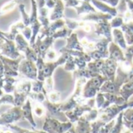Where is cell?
<instances>
[{"instance_id": "1", "label": "cell", "mask_w": 133, "mask_h": 133, "mask_svg": "<svg viewBox=\"0 0 133 133\" xmlns=\"http://www.w3.org/2000/svg\"><path fill=\"white\" fill-rule=\"evenodd\" d=\"M107 81V78L103 76L102 75L89 79L84 85L82 91V97L85 99L95 98L98 92H100L102 85Z\"/></svg>"}, {"instance_id": "2", "label": "cell", "mask_w": 133, "mask_h": 133, "mask_svg": "<svg viewBox=\"0 0 133 133\" xmlns=\"http://www.w3.org/2000/svg\"><path fill=\"white\" fill-rule=\"evenodd\" d=\"M73 126L74 124L70 121L63 123L54 118L46 117L43 130L48 133H66L69 131Z\"/></svg>"}, {"instance_id": "3", "label": "cell", "mask_w": 133, "mask_h": 133, "mask_svg": "<svg viewBox=\"0 0 133 133\" xmlns=\"http://www.w3.org/2000/svg\"><path fill=\"white\" fill-rule=\"evenodd\" d=\"M18 72L20 76L30 81L38 80V68L36 63L27 59H23L20 63Z\"/></svg>"}, {"instance_id": "4", "label": "cell", "mask_w": 133, "mask_h": 133, "mask_svg": "<svg viewBox=\"0 0 133 133\" xmlns=\"http://www.w3.org/2000/svg\"><path fill=\"white\" fill-rule=\"evenodd\" d=\"M30 25L32 30V37L30 40V45H33L36 41V36L40 31L42 24L39 22L38 17V6L35 0H31V15L30 17Z\"/></svg>"}, {"instance_id": "5", "label": "cell", "mask_w": 133, "mask_h": 133, "mask_svg": "<svg viewBox=\"0 0 133 133\" xmlns=\"http://www.w3.org/2000/svg\"><path fill=\"white\" fill-rule=\"evenodd\" d=\"M3 40H4V43L2 45L1 50H0V54L2 56L14 59H18L19 57L24 56L17 50L15 41L8 40V39H3Z\"/></svg>"}, {"instance_id": "6", "label": "cell", "mask_w": 133, "mask_h": 133, "mask_svg": "<svg viewBox=\"0 0 133 133\" xmlns=\"http://www.w3.org/2000/svg\"><path fill=\"white\" fill-rule=\"evenodd\" d=\"M118 63L110 58L105 59L101 70V75L107 78L108 81H114L116 77Z\"/></svg>"}, {"instance_id": "7", "label": "cell", "mask_w": 133, "mask_h": 133, "mask_svg": "<svg viewBox=\"0 0 133 133\" xmlns=\"http://www.w3.org/2000/svg\"><path fill=\"white\" fill-rule=\"evenodd\" d=\"M21 117H23L22 109L20 107H15L0 117V124L10 123L19 120Z\"/></svg>"}, {"instance_id": "8", "label": "cell", "mask_w": 133, "mask_h": 133, "mask_svg": "<svg viewBox=\"0 0 133 133\" xmlns=\"http://www.w3.org/2000/svg\"><path fill=\"white\" fill-rule=\"evenodd\" d=\"M109 58L117 61L118 63L125 60V56H124V52H123V49L118 46L117 44H115L114 42H111L109 46Z\"/></svg>"}, {"instance_id": "9", "label": "cell", "mask_w": 133, "mask_h": 133, "mask_svg": "<svg viewBox=\"0 0 133 133\" xmlns=\"http://www.w3.org/2000/svg\"><path fill=\"white\" fill-rule=\"evenodd\" d=\"M3 91L6 94H11L14 93L16 90V85L17 84L18 81L16 78L13 77H3Z\"/></svg>"}, {"instance_id": "10", "label": "cell", "mask_w": 133, "mask_h": 133, "mask_svg": "<svg viewBox=\"0 0 133 133\" xmlns=\"http://www.w3.org/2000/svg\"><path fill=\"white\" fill-rule=\"evenodd\" d=\"M24 58H25L24 56H22L19 57L18 59H10V58H8L6 56L0 55V59L3 61V63H5V64H6V65H8L10 68H11L14 71H17V72H18L20 63L22 61V59H24Z\"/></svg>"}, {"instance_id": "11", "label": "cell", "mask_w": 133, "mask_h": 133, "mask_svg": "<svg viewBox=\"0 0 133 133\" xmlns=\"http://www.w3.org/2000/svg\"><path fill=\"white\" fill-rule=\"evenodd\" d=\"M22 113H23V117L29 121V122L32 124V126L36 127V124L33 119L32 117V107H31V103L30 99H28L26 103L23 105L22 107Z\"/></svg>"}, {"instance_id": "12", "label": "cell", "mask_w": 133, "mask_h": 133, "mask_svg": "<svg viewBox=\"0 0 133 133\" xmlns=\"http://www.w3.org/2000/svg\"><path fill=\"white\" fill-rule=\"evenodd\" d=\"M119 95L128 103L130 97L133 95V82H128L122 85Z\"/></svg>"}, {"instance_id": "13", "label": "cell", "mask_w": 133, "mask_h": 133, "mask_svg": "<svg viewBox=\"0 0 133 133\" xmlns=\"http://www.w3.org/2000/svg\"><path fill=\"white\" fill-rule=\"evenodd\" d=\"M32 88V81L30 80H21L18 81L17 84L16 85V90L19 92H24L29 95L31 92Z\"/></svg>"}, {"instance_id": "14", "label": "cell", "mask_w": 133, "mask_h": 133, "mask_svg": "<svg viewBox=\"0 0 133 133\" xmlns=\"http://www.w3.org/2000/svg\"><path fill=\"white\" fill-rule=\"evenodd\" d=\"M15 43H16L17 50H18L20 52H22L23 53H24V52L29 46H31V45H30V43L28 42V40L24 37V35H23L22 34H20V33L16 36Z\"/></svg>"}, {"instance_id": "15", "label": "cell", "mask_w": 133, "mask_h": 133, "mask_svg": "<svg viewBox=\"0 0 133 133\" xmlns=\"http://www.w3.org/2000/svg\"><path fill=\"white\" fill-rule=\"evenodd\" d=\"M114 43L117 44L118 46H120L123 50H125L127 49V42L124 38L122 32L118 29H115L114 31Z\"/></svg>"}, {"instance_id": "16", "label": "cell", "mask_w": 133, "mask_h": 133, "mask_svg": "<svg viewBox=\"0 0 133 133\" xmlns=\"http://www.w3.org/2000/svg\"><path fill=\"white\" fill-rule=\"evenodd\" d=\"M14 106L21 107L26 103L28 97V94L15 91L14 92Z\"/></svg>"}, {"instance_id": "17", "label": "cell", "mask_w": 133, "mask_h": 133, "mask_svg": "<svg viewBox=\"0 0 133 133\" xmlns=\"http://www.w3.org/2000/svg\"><path fill=\"white\" fill-rule=\"evenodd\" d=\"M17 4H18L17 0H11V1L6 3L4 5L2 6L1 8H0V15H4L11 12L12 10L15 9Z\"/></svg>"}, {"instance_id": "18", "label": "cell", "mask_w": 133, "mask_h": 133, "mask_svg": "<svg viewBox=\"0 0 133 133\" xmlns=\"http://www.w3.org/2000/svg\"><path fill=\"white\" fill-rule=\"evenodd\" d=\"M31 92L39 93V92H44L46 93V91L45 89V82H42L39 80L36 81H32V88H31Z\"/></svg>"}, {"instance_id": "19", "label": "cell", "mask_w": 133, "mask_h": 133, "mask_svg": "<svg viewBox=\"0 0 133 133\" xmlns=\"http://www.w3.org/2000/svg\"><path fill=\"white\" fill-rule=\"evenodd\" d=\"M99 110L96 108V107H94L93 109H92L89 112L86 113L83 117L89 121V122H93L95 121H96L97 119H99Z\"/></svg>"}, {"instance_id": "20", "label": "cell", "mask_w": 133, "mask_h": 133, "mask_svg": "<svg viewBox=\"0 0 133 133\" xmlns=\"http://www.w3.org/2000/svg\"><path fill=\"white\" fill-rule=\"evenodd\" d=\"M23 54H24L25 59H29V60H31V61L35 62V63H36L37 60H38V54L36 53V52L34 50V49H33L31 46H29V47L24 52Z\"/></svg>"}, {"instance_id": "21", "label": "cell", "mask_w": 133, "mask_h": 133, "mask_svg": "<svg viewBox=\"0 0 133 133\" xmlns=\"http://www.w3.org/2000/svg\"><path fill=\"white\" fill-rule=\"evenodd\" d=\"M123 127H124V124H123V112H121L117 117L115 125H114V127L112 129L110 133H121Z\"/></svg>"}, {"instance_id": "22", "label": "cell", "mask_w": 133, "mask_h": 133, "mask_svg": "<svg viewBox=\"0 0 133 133\" xmlns=\"http://www.w3.org/2000/svg\"><path fill=\"white\" fill-rule=\"evenodd\" d=\"M63 69L66 71H71L74 72L77 70V66L75 63V57L72 56H70L68 59L66 60V63L64 64Z\"/></svg>"}, {"instance_id": "23", "label": "cell", "mask_w": 133, "mask_h": 133, "mask_svg": "<svg viewBox=\"0 0 133 133\" xmlns=\"http://www.w3.org/2000/svg\"><path fill=\"white\" fill-rule=\"evenodd\" d=\"M33 112L37 117H42L45 114V107L42 103H35V104L33 107Z\"/></svg>"}, {"instance_id": "24", "label": "cell", "mask_w": 133, "mask_h": 133, "mask_svg": "<svg viewBox=\"0 0 133 133\" xmlns=\"http://www.w3.org/2000/svg\"><path fill=\"white\" fill-rule=\"evenodd\" d=\"M47 99L52 103H59L61 99V94L59 92L52 91L47 93Z\"/></svg>"}, {"instance_id": "25", "label": "cell", "mask_w": 133, "mask_h": 133, "mask_svg": "<svg viewBox=\"0 0 133 133\" xmlns=\"http://www.w3.org/2000/svg\"><path fill=\"white\" fill-rule=\"evenodd\" d=\"M26 26L24 25V24L22 22V21H18V22H16L14 24H13L11 26H10V31L15 35H17L19 34V31H22Z\"/></svg>"}, {"instance_id": "26", "label": "cell", "mask_w": 133, "mask_h": 133, "mask_svg": "<svg viewBox=\"0 0 133 133\" xmlns=\"http://www.w3.org/2000/svg\"><path fill=\"white\" fill-rule=\"evenodd\" d=\"M19 10L21 14V17H22V22L24 24V25L26 27H28L30 24V17L28 15V14L25 12V9H24V4H20L19 5Z\"/></svg>"}, {"instance_id": "27", "label": "cell", "mask_w": 133, "mask_h": 133, "mask_svg": "<svg viewBox=\"0 0 133 133\" xmlns=\"http://www.w3.org/2000/svg\"><path fill=\"white\" fill-rule=\"evenodd\" d=\"M116 121L115 120H112L111 121L105 124L99 130V133H110L112 129L114 128V125H115Z\"/></svg>"}, {"instance_id": "28", "label": "cell", "mask_w": 133, "mask_h": 133, "mask_svg": "<svg viewBox=\"0 0 133 133\" xmlns=\"http://www.w3.org/2000/svg\"><path fill=\"white\" fill-rule=\"evenodd\" d=\"M57 56L58 53L57 52H56L54 49H49L45 56V62H52V61H56L57 59Z\"/></svg>"}, {"instance_id": "29", "label": "cell", "mask_w": 133, "mask_h": 133, "mask_svg": "<svg viewBox=\"0 0 133 133\" xmlns=\"http://www.w3.org/2000/svg\"><path fill=\"white\" fill-rule=\"evenodd\" d=\"M54 82L52 77H49L45 80V89L47 93L54 91Z\"/></svg>"}, {"instance_id": "30", "label": "cell", "mask_w": 133, "mask_h": 133, "mask_svg": "<svg viewBox=\"0 0 133 133\" xmlns=\"http://www.w3.org/2000/svg\"><path fill=\"white\" fill-rule=\"evenodd\" d=\"M123 119L128 121H133V107L128 108L123 112Z\"/></svg>"}, {"instance_id": "31", "label": "cell", "mask_w": 133, "mask_h": 133, "mask_svg": "<svg viewBox=\"0 0 133 133\" xmlns=\"http://www.w3.org/2000/svg\"><path fill=\"white\" fill-rule=\"evenodd\" d=\"M124 56H125V59L132 63V59H133V44L131 45L129 47H127V49L124 50Z\"/></svg>"}, {"instance_id": "32", "label": "cell", "mask_w": 133, "mask_h": 133, "mask_svg": "<svg viewBox=\"0 0 133 133\" xmlns=\"http://www.w3.org/2000/svg\"><path fill=\"white\" fill-rule=\"evenodd\" d=\"M21 31H22V35H24V37L28 41H30L31 39V37H32V30H31V28H29L28 26V27H25Z\"/></svg>"}, {"instance_id": "33", "label": "cell", "mask_w": 133, "mask_h": 133, "mask_svg": "<svg viewBox=\"0 0 133 133\" xmlns=\"http://www.w3.org/2000/svg\"><path fill=\"white\" fill-rule=\"evenodd\" d=\"M123 124L125 128H128L133 133V121H128L127 120L123 119Z\"/></svg>"}, {"instance_id": "34", "label": "cell", "mask_w": 133, "mask_h": 133, "mask_svg": "<svg viewBox=\"0 0 133 133\" xmlns=\"http://www.w3.org/2000/svg\"><path fill=\"white\" fill-rule=\"evenodd\" d=\"M3 77H0V98L4 96V91H3Z\"/></svg>"}, {"instance_id": "35", "label": "cell", "mask_w": 133, "mask_h": 133, "mask_svg": "<svg viewBox=\"0 0 133 133\" xmlns=\"http://www.w3.org/2000/svg\"><path fill=\"white\" fill-rule=\"evenodd\" d=\"M0 77H4V64L0 59Z\"/></svg>"}, {"instance_id": "36", "label": "cell", "mask_w": 133, "mask_h": 133, "mask_svg": "<svg viewBox=\"0 0 133 133\" xmlns=\"http://www.w3.org/2000/svg\"><path fill=\"white\" fill-rule=\"evenodd\" d=\"M121 133H132L128 128H125L124 126L123 127V128H122V131H121Z\"/></svg>"}, {"instance_id": "37", "label": "cell", "mask_w": 133, "mask_h": 133, "mask_svg": "<svg viewBox=\"0 0 133 133\" xmlns=\"http://www.w3.org/2000/svg\"><path fill=\"white\" fill-rule=\"evenodd\" d=\"M3 43H4V40L0 38V50H1V48H2V45H3Z\"/></svg>"}, {"instance_id": "38", "label": "cell", "mask_w": 133, "mask_h": 133, "mask_svg": "<svg viewBox=\"0 0 133 133\" xmlns=\"http://www.w3.org/2000/svg\"><path fill=\"white\" fill-rule=\"evenodd\" d=\"M132 63H133V59H132Z\"/></svg>"}, {"instance_id": "39", "label": "cell", "mask_w": 133, "mask_h": 133, "mask_svg": "<svg viewBox=\"0 0 133 133\" xmlns=\"http://www.w3.org/2000/svg\"><path fill=\"white\" fill-rule=\"evenodd\" d=\"M0 55H1V54H0Z\"/></svg>"}]
</instances>
